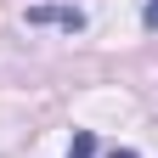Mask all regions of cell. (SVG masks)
Returning a JSON list of instances; mask_svg holds the SVG:
<instances>
[{"instance_id": "2", "label": "cell", "mask_w": 158, "mask_h": 158, "mask_svg": "<svg viewBox=\"0 0 158 158\" xmlns=\"http://www.w3.org/2000/svg\"><path fill=\"white\" fill-rule=\"evenodd\" d=\"M68 158H96V135H90V130H73V147H68Z\"/></svg>"}, {"instance_id": "1", "label": "cell", "mask_w": 158, "mask_h": 158, "mask_svg": "<svg viewBox=\"0 0 158 158\" xmlns=\"http://www.w3.org/2000/svg\"><path fill=\"white\" fill-rule=\"evenodd\" d=\"M23 23H28V28H62V34H79V28H85V11H79V6H28Z\"/></svg>"}, {"instance_id": "4", "label": "cell", "mask_w": 158, "mask_h": 158, "mask_svg": "<svg viewBox=\"0 0 158 158\" xmlns=\"http://www.w3.org/2000/svg\"><path fill=\"white\" fill-rule=\"evenodd\" d=\"M107 158H141V152H130V147H113V152H107Z\"/></svg>"}, {"instance_id": "3", "label": "cell", "mask_w": 158, "mask_h": 158, "mask_svg": "<svg viewBox=\"0 0 158 158\" xmlns=\"http://www.w3.org/2000/svg\"><path fill=\"white\" fill-rule=\"evenodd\" d=\"M141 28H147V34H158V0H147V6H141Z\"/></svg>"}]
</instances>
